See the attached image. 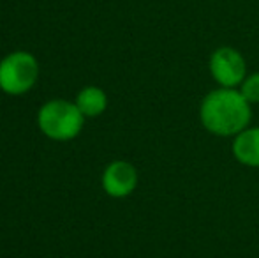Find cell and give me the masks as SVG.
Segmentation results:
<instances>
[{"label": "cell", "mask_w": 259, "mask_h": 258, "mask_svg": "<svg viewBox=\"0 0 259 258\" xmlns=\"http://www.w3.org/2000/svg\"><path fill=\"white\" fill-rule=\"evenodd\" d=\"M138 188V170L129 161H113L103 173V190L113 198H125Z\"/></svg>", "instance_id": "cell-5"}, {"label": "cell", "mask_w": 259, "mask_h": 258, "mask_svg": "<svg viewBox=\"0 0 259 258\" xmlns=\"http://www.w3.org/2000/svg\"><path fill=\"white\" fill-rule=\"evenodd\" d=\"M238 90L250 104H259V71L247 75Z\"/></svg>", "instance_id": "cell-8"}, {"label": "cell", "mask_w": 259, "mask_h": 258, "mask_svg": "<svg viewBox=\"0 0 259 258\" xmlns=\"http://www.w3.org/2000/svg\"><path fill=\"white\" fill-rule=\"evenodd\" d=\"M208 71L213 82L226 89H238L249 75L245 57L233 46H221L213 50L208 59Z\"/></svg>", "instance_id": "cell-4"}, {"label": "cell", "mask_w": 259, "mask_h": 258, "mask_svg": "<svg viewBox=\"0 0 259 258\" xmlns=\"http://www.w3.org/2000/svg\"><path fill=\"white\" fill-rule=\"evenodd\" d=\"M39 64L32 53L14 52L0 60V89L9 96H21L35 85Z\"/></svg>", "instance_id": "cell-3"}, {"label": "cell", "mask_w": 259, "mask_h": 258, "mask_svg": "<svg viewBox=\"0 0 259 258\" xmlns=\"http://www.w3.org/2000/svg\"><path fill=\"white\" fill-rule=\"evenodd\" d=\"M231 152L243 166L259 168V128H247L233 138Z\"/></svg>", "instance_id": "cell-6"}, {"label": "cell", "mask_w": 259, "mask_h": 258, "mask_svg": "<svg viewBox=\"0 0 259 258\" xmlns=\"http://www.w3.org/2000/svg\"><path fill=\"white\" fill-rule=\"evenodd\" d=\"M85 117L76 103L65 99H53L41 106L37 114L39 129L48 138L57 141H67L81 133Z\"/></svg>", "instance_id": "cell-2"}, {"label": "cell", "mask_w": 259, "mask_h": 258, "mask_svg": "<svg viewBox=\"0 0 259 258\" xmlns=\"http://www.w3.org/2000/svg\"><path fill=\"white\" fill-rule=\"evenodd\" d=\"M76 106L83 114V117H99L108 108V96L99 87H85L81 92L76 96Z\"/></svg>", "instance_id": "cell-7"}, {"label": "cell", "mask_w": 259, "mask_h": 258, "mask_svg": "<svg viewBox=\"0 0 259 258\" xmlns=\"http://www.w3.org/2000/svg\"><path fill=\"white\" fill-rule=\"evenodd\" d=\"M199 121L210 134L235 138L252 121V104L238 89L219 87L203 97L199 104Z\"/></svg>", "instance_id": "cell-1"}]
</instances>
